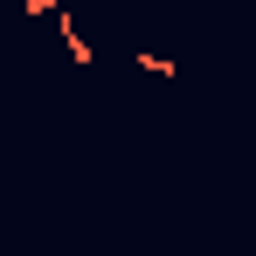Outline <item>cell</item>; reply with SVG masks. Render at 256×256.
I'll return each mask as SVG.
<instances>
[{
  "instance_id": "6da1fadb",
  "label": "cell",
  "mask_w": 256,
  "mask_h": 256,
  "mask_svg": "<svg viewBox=\"0 0 256 256\" xmlns=\"http://www.w3.org/2000/svg\"><path fill=\"white\" fill-rule=\"evenodd\" d=\"M56 7H62V0H21V14H28V21H42V14H56Z\"/></svg>"
}]
</instances>
